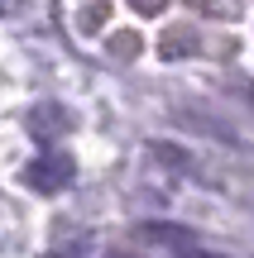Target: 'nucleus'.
<instances>
[{
    "mask_svg": "<svg viewBox=\"0 0 254 258\" xmlns=\"http://www.w3.org/2000/svg\"><path fill=\"white\" fill-rule=\"evenodd\" d=\"M144 239H168V249L178 253V258H221V253L201 249V244L192 239L187 230H178V225H149V230H144Z\"/></svg>",
    "mask_w": 254,
    "mask_h": 258,
    "instance_id": "f03ea898",
    "label": "nucleus"
},
{
    "mask_svg": "<svg viewBox=\"0 0 254 258\" xmlns=\"http://www.w3.org/2000/svg\"><path fill=\"white\" fill-rule=\"evenodd\" d=\"M67 182H72V163L58 158V153L38 158V163L29 167V186H38V191H58V186H67Z\"/></svg>",
    "mask_w": 254,
    "mask_h": 258,
    "instance_id": "f257e3e1",
    "label": "nucleus"
}]
</instances>
